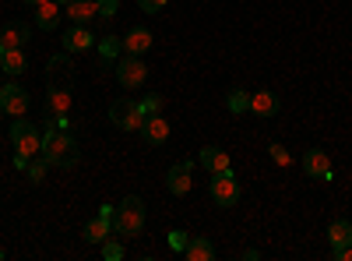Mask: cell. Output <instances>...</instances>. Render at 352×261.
Segmentation results:
<instances>
[{
	"label": "cell",
	"instance_id": "32",
	"mask_svg": "<svg viewBox=\"0 0 352 261\" xmlns=\"http://www.w3.org/2000/svg\"><path fill=\"white\" fill-rule=\"evenodd\" d=\"M102 56H116V50H120V39H116V36H109V39H102Z\"/></svg>",
	"mask_w": 352,
	"mask_h": 261
},
{
	"label": "cell",
	"instance_id": "22",
	"mask_svg": "<svg viewBox=\"0 0 352 261\" xmlns=\"http://www.w3.org/2000/svg\"><path fill=\"white\" fill-rule=\"evenodd\" d=\"M28 67V61H25V53L21 50H4V56H0V71H4V74H21Z\"/></svg>",
	"mask_w": 352,
	"mask_h": 261
},
{
	"label": "cell",
	"instance_id": "18",
	"mask_svg": "<svg viewBox=\"0 0 352 261\" xmlns=\"http://www.w3.org/2000/svg\"><path fill=\"white\" fill-rule=\"evenodd\" d=\"M64 14H67L74 25H88V21L99 14V8H96V0H71V4L64 8Z\"/></svg>",
	"mask_w": 352,
	"mask_h": 261
},
{
	"label": "cell",
	"instance_id": "20",
	"mask_svg": "<svg viewBox=\"0 0 352 261\" xmlns=\"http://www.w3.org/2000/svg\"><path fill=\"white\" fill-rule=\"evenodd\" d=\"M184 258L187 261H212L215 247H212V240H204V237H190L187 247H184Z\"/></svg>",
	"mask_w": 352,
	"mask_h": 261
},
{
	"label": "cell",
	"instance_id": "16",
	"mask_svg": "<svg viewBox=\"0 0 352 261\" xmlns=\"http://www.w3.org/2000/svg\"><path fill=\"white\" fill-rule=\"evenodd\" d=\"M120 46H124L131 56H141L144 50L152 46V32H148V28H141V25H138V28H131V32L120 39Z\"/></svg>",
	"mask_w": 352,
	"mask_h": 261
},
{
	"label": "cell",
	"instance_id": "34",
	"mask_svg": "<svg viewBox=\"0 0 352 261\" xmlns=\"http://www.w3.org/2000/svg\"><path fill=\"white\" fill-rule=\"evenodd\" d=\"M14 169H28V159L25 156H14Z\"/></svg>",
	"mask_w": 352,
	"mask_h": 261
},
{
	"label": "cell",
	"instance_id": "15",
	"mask_svg": "<svg viewBox=\"0 0 352 261\" xmlns=\"http://www.w3.org/2000/svg\"><path fill=\"white\" fill-rule=\"evenodd\" d=\"M109 237H113V219L96 216V219L85 222V240H88V244H106Z\"/></svg>",
	"mask_w": 352,
	"mask_h": 261
},
{
	"label": "cell",
	"instance_id": "7",
	"mask_svg": "<svg viewBox=\"0 0 352 261\" xmlns=\"http://www.w3.org/2000/svg\"><path fill=\"white\" fill-rule=\"evenodd\" d=\"M46 78H50V89H71V81H74V64H71V56L64 53H56L50 67H46Z\"/></svg>",
	"mask_w": 352,
	"mask_h": 261
},
{
	"label": "cell",
	"instance_id": "26",
	"mask_svg": "<svg viewBox=\"0 0 352 261\" xmlns=\"http://www.w3.org/2000/svg\"><path fill=\"white\" fill-rule=\"evenodd\" d=\"M102 258H106V261H120V258H124V244H120V240H106V244H102Z\"/></svg>",
	"mask_w": 352,
	"mask_h": 261
},
{
	"label": "cell",
	"instance_id": "12",
	"mask_svg": "<svg viewBox=\"0 0 352 261\" xmlns=\"http://www.w3.org/2000/svg\"><path fill=\"white\" fill-rule=\"evenodd\" d=\"M197 163L208 169V173H222V169H232L229 163V152H222L219 145H204V149L197 152Z\"/></svg>",
	"mask_w": 352,
	"mask_h": 261
},
{
	"label": "cell",
	"instance_id": "9",
	"mask_svg": "<svg viewBox=\"0 0 352 261\" xmlns=\"http://www.w3.org/2000/svg\"><path fill=\"white\" fill-rule=\"evenodd\" d=\"M190 177H194V163L190 159H180L169 173H166V187H169V194H187L190 191Z\"/></svg>",
	"mask_w": 352,
	"mask_h": 261
},
{
	"label": "cell",
	"instance_id": "30",
	"mask_svg": "<svg viewBox=\"0 0 352 261\" xmlns=\"http://www.w3.org/2000/svg\"><path fill=\"white\" fill-rule=\"evenodd\" d=\"M96 8H99V14H102V18H113V14H116V8H120V0H96Z\"/></svg>",
	"mask_w": 352,
	"mask_h": 261
},
{
	"label": "cell",
	"instance_id": "24",
	"mask_svg": "<svg viewBox=\"0 0 352 261\" xmlns=\"http://www.w3.org/2000/svg\"><path fill=\"white\" fill-rule=\"evenodd\" d=\"M226 106H229V113H247V109H250V92L232 89V92L226 96Z\"/></svg>",
	"mask_w": 352,
	"mask_h": 261
},
{
	"label": "cell",
	"instance_id": "1",
	"mask_svg": "<svg viewBox=\"0 0 352 261\" xmlns=\"http://www.w3.org/2000/svg\"><path fill=\"white\" fill-rule=\"evenodd\" d=\"M43 156L50 159V166H60V169H71V166H78V159H81L78 141H74L67 131H60V127H50V131L43 134Z\"/></svg>",
	"mask_w": 352,
	"mask_h": 261
},
{
	"label": "cell",
	"instance_id": "3",
	"mask_svg": "<svg viewBox=\"0 0 352 261\" xmlns=\"http://www.w3.org/2000/svg\"><path fill=\"white\" fill-rule=\"evenodd\" d=\"M11 141H14V152L25 159H36V152H43V134L36 124H28L18 117V124L11 127Z\"/></svg>",
	"mask_w": 352,
	"mask_h": 261
},
{
	"label": "cell",
	"instance_id": "4",
	"mask_svg": "<svg viewBox=\"0 0 352 261\" xmlns=\"http://www.w3.org/2000/svg\"><path fill=\"white\" fill-rule=\"evenodd\" d=\"M212 201L222 205V209H232L240 201V180L232 177V169L212 173Z\"/></svg>",
	"mask_w": 352,
	"mask_h": 261
},
{
	"label": "cell",
	"instance_id": "8",
	"mask_svg": "<svg viewBox=\"0 0 352 261\" xmlns=\"http://www.w3.org/2000/svg\"><path fill=\"white\" fill-rule=\"evenodd\" d=\"M0 106H4V113H11V117H25V109H28V92L21 89V85L8 81L4 89H0Z\"/></svg>",
	"mask_w": 352,
	"mask_h": 261
},
{
	"label": "cell",
	"instance_id": "5",
	"mask_svg": "<svg viewBox=\"0 0 352 261\" xmlns=\"http://www.w3.org/2000/svg\"><path fill=\"white\" fill-rule=\"evenodd\" d=\"M109 121L120 127V131H138L144 124V113H141V106L134 99H116L109 106Z\"/></svg>",
	"mask_w": 352,
	"mask_h": 261
},
{
	"label": "cell",
	"instance_id": "39",
	"mask_svg": "<svg viewBox=\"0 0 352 261\" xmlns=\"http://www.w3.org/2000/svg\"><path fill=\"white\" fill-rule=\"evenodd\" d=\"M0 109H4V106H0Z\"/></svg>",
	"mask_w": 352,
	"mask_h": 261
},
{
	"label": "cell",
	"instance_id": "2",
	"mask_svg": "<svg viewBox=\"0 0 352 261\" xmlns=\"http://www.w3.org/2000/svg\"><path fill=\"white\" fill-rule=\"evenodd\" d=\"M141 229H144V201L138 194H131L113 212V237H138Z\"/></svg>",
	"mask_w": 352,
	"mask_h": 261
},
{
	"label": "cell",
	"instance_id": "6",
	"mask_svg": "<svg viewBox=\"0 0 352 261\" xmlns=\"http://www.w3.org/2000/svg\"><path fill=\"white\" fill-rule=\"evenodd\" d=\"M144 78H148V67H144L141 56H120V64H116V81L124 85V89H141Z\"/></svg>",
	"mask_w": 352,
	"mask_h": 261
},
{
	"label": "cell",
	"instance_id": "38",
	"mask_svg": "<svg viewBox=\"0 0 352 261\" xmlns=\"http://www.w3.org/2000/svg\"><path fill=\"white\" fill-rule=\"evenodd\" d=\"M0 56H4V43H0Z\"/></svg>",
	"mask_w": 352,
	"mask_h": 261
},
{
	"label": "cell",
	"instance_id": "28",
	"mask_svg": "<svg viewBox=\"0 0 352 261\" xmlns=\"http://www.w3.org/2000/svg\"><path fill=\"white\" fill-rule=\"evenodd\" d=\"M138 106H141L144 117H148V113H159V109H162V96H144Z\"/></svg>",
	"mask_w": 352,
	"mask_h": 261
},
{
	"label": "cell",
	"instance_id": "10",
	"mask_svg": "<svg viewBox=\"0 0 352 261\" xmlns=\"http://www.w3.org/2000/svg\"><path fill=\"white\" fill-rule=\"evenodd\" d=\"M303 173L310 180H331V159H328V152H320V149H310L307 156H303Z\"/></svg>",
	"mask_w": 352,
	"mask_h": 261
},
{
	"label": "cell",
	"instance_id": "29",
	"mask_svg": "<svg viewBox=\"0 0 352 261\" xmlns=\"http://www.w3.org/2000/svg\"><path fill=\"white\" fill-rule=\"evenodd\" d=\"M268 156L278 163V166H289V152H285V145H278V141H272L268 145Z\"/></svg>",
	"mask_w": 352,
	"mask_h": 261
},
{
	"label": "cell",
	"instance_id": "14",
	"mask_svg": "<svg viewBox=\"0 0 352 261\" xmlns=\"http://www.w3.org/2000/svg\"><path fill=\"white\" fill-rule=\"evenodd\" d=\"M92 43H96V36L88 32L85 25H74V28L64 32V50L67 53H85V50H92Z\"/></svg>",
	"mask_w": 352,
	"mask_h": 261
},
{
	"label": "cell",
	"instance_id": "25",
	"mask_svg": "<svg viewBox=\"0 0 352 261\" xmlns=\"http://www.w3.org/2000/svg\"><path fill=\"white\" fill-rule=\"evenodd\" d=\"M46 169H50V159H46V156L28 159V180H32V184H43V180H46Z\"/></svg>",
	"mask_w": 352,
	"mask_h": 261
},
{
	"label": "cell",
	"instance_id": "35",
	"mask_svg": "<svg viewBox=\"0 0 352 261\" xmlns=\"http://www.w3.org/2000/svg\"><path fill=\"white\" fill-rule=\"evenodd\" d=\"M113 212H116V205H102L99 209V216H106V219H113Z\"/></svg>",
	"mask_w": 352,
	"mask_h": 261
},
{
	"label": "cell",
	"instance_id": "36",
	"mask_svg": "<svg viewBox=\"0 0 352 261\" xmlns=\"http://www.w3.org/2000/svg\"><path fill=\"white\" fill-rule=\"evenodd\" d=\"M25 4H32V8H39V4H46V0H25Z\"/></svg>",
	"mask_w": 352,
	"mask_h": 261
},
{
	"label": "cell",
	"instance_id": "21",
	"mask_svg": "<svg viewBox=\"0 0 352 261\" xmlns=\"http://www.w3.org/2000/svg\"><path fill=\"white\" fill-rule=\"evenodd\" d=\"M71 109V89H50L46 99V117H60V113Z\"/></svg>",
	"mask_w": 352,
	"mask_h": 261
},
{
	"label": "cell",
	"instance_id": "27",
	"mask_svg": "<svg viewBox=\"0 0 352 261\" xmlns=\"http://www.w3.org/2000/svg\"><path fill=\"white\" fill-rule=\"evenodd\" d=\"M187 240H190V233H184V229H173V233H169V247H173L176 254H184Z\"/></svg>",
	"mask_w": 352,
	"mask_h": 261
},
{
	"label": "cell",
	"instance_id": "37",
	"mask_svg": "<svg viewBox=\"0 0 352 261\" xmlns=\"http://www.w3.org/2000/svg\"><path fill=\"white\" fill-rule=\"evenodd\" d=\"M56 4H60V8H67V4H71V0H56Z\"/></svg>",
	"mask_w": 352,
	"mask_h": 261
},
{
	"label": "cell",
	"instance_id": "31",
	"mask_svg": "<svg viewBox=\"0 0 352 261\" xmlns=\"http://www.w3.org/2000/svg\"><path fill=\"white\" fill-rule=\"evenodd\" d=\"M331 258H335V261H352V244H335Z\"/></svg>",
	"mask_w": 352,
	"mask_h": 261
},
{
	"label": "cell",
	"instance_id": "23",
	"mask_svg": "<svg viewBox=\"0 0 352 261\" xmlns=\"http://www.w3.org/2000/svg\"><path fill=\"white\" fill-rule=\"evenodd\" d=\"M328 240H331V247L335 244H352V222L349 219H335L328 226Z\"/></svg>",
	"mask_w": 352,
	"mask_h": 261
},
{
	"label": "cell",
	"instance_id": "11",
	"mask_svg": "<svg viewBox=\"0 0 352 261\" xmlns=\"http://www.w3.org/2000/svg\"><path fill=\"white\" fill-rule=\"evenodd\" d=\"M138 131H141V138L148 141V145H166V138H169V121L159 117V113H148Z\"/></svg>",
	"mask_w": 352,
	"mask_h": 261
},
{
	"label": "cell",
	"instance_id": "33",
	"mask_svg": "<svg viewBox=\"0 0 352 261\" xmlns=\"http://www.w3.org/2000/svg\"><path fill=\"white\" fill-rule=\"evenodd\" d=\"M138 8H141V11H148V14H155V11L166 8V0H138Z\"/></svg>",
	"mask_w": 352,
	"mask_h": 261
},
{
	"label": "cell",
	"instance_id": "19",
	"mask_svg": "<svg viewBox=\"0 0 352 261\" xmlns=\"http://www.w3.org/2000/svg\"><path fill=\"white\" fill-rule=\"evenodd\" d=\"M60 4H56V0H46V4H39L36 8V25L43 28V32H53L56 25H60Z\"/></svg>",
	"mask_w": 352,
	"mask_h": 261
},
{
	"label": "cell",
	"instance_id": "13",
	"mask_svg": "<svg viewBox=\"0 0 352 261\" xmlns=\"http://www.w3.org/2000/svg\"><path fill=\"white\" fill-rule=\"evenodd\" d=\"M28 39H32V28H28L25 21H8L4 32H0V43H4V50H21Z\"/></svg>",
	"mask_w": 352,
	"mask_h": 261
},
{
	"label": "cell",
	"instance_id": "17",
	"mask_svg": "<svg viewBox=\"0 0 352 261\" xmlns=\"http://www.w3.org/2000/svg\"><path fill=\"white\" fill-rule=\"evenodd\" d=\"M250 113H257V117H275L278 113V96L268 92V89H261L250 96Z\"/></svg>",
	"mask_w": 352,
	"mask_h": 261
}]
</instances>
